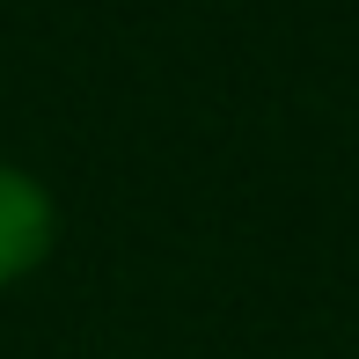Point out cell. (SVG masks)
Instances as JSON below:
<instances>
[{
	"instance_id": "1",
	"label": "cell",
	"mask_w": 359,
	"mask_h": 359,
	"mask_svg": "<svg viewBox=\"0 0 359 359\" xmlns=\"http://www.w3.org/2000/svg\"><path fill=\"white\" fill-rule=\"evenodd\" d=\"M44 250H52V198L22 169H0V286L22 279Z\"/></svg>"
}]
</instances>
